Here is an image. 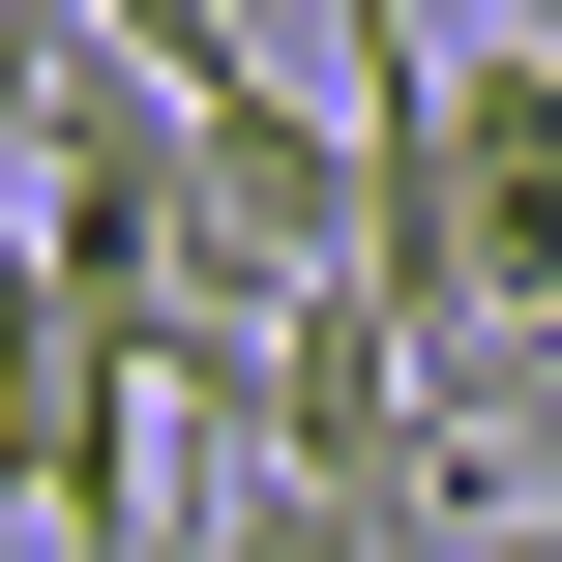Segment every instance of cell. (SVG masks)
<instances>
[{
    "mask_svg": "<svg viewBox=\"0 0 562 562\" xmlns=\"http://www.w3.org/2000/svg\"><path fill=\"white\" fill-rule=\"evenodd\" d=\"M178 562H445V504H385V474H267V445H178Z\"/></svg>",
    "mask_w": 562,
    "mask_h": 562,
    "instance_id": "6da1fadb",
    "label": "cell"
},
{
    "mask_svg": "<svg viewBox=\"0 0 562 562\" xmlns=\"http://www.w3.org/2000/svg\"><path fill=\"white\" fill-rule=\"evenodd\" d=\"M89 59V0H0V148H30V89Z\"/></svg>",
    "mask_w": 562,
    "mask_h": 562,
    "instance_id": "7a4b0ae2",
    "label": "cell"
},
{
    "mask_svg": "<svg viewBox=\"0 0 562 562\" xmlns=\"http://www.w3.org/2000/svg\"><path fill=\"white\" fill-rule=\"evenodd\" d=\"M445 562H562V504H504V474H474V504H445Z\"/></svg>",
    "mask_w": 562,
    "mask_h": 562,
    "instance_id": "3957f363",
    "label": "cell"
},
{
    "mask_svg": "<svg viewBox=\"0 0 562 562\" xmlns=\"http://www.w3.org/2000/svg\"><path fill=\"white\" fill-rule=\"evenodd\" d=\"M474 30H533V59H562V0H474Z\"/></svg>",
    "mask_w": 562,
    "mask_h": 562,
    "instance_id": "277c9868",
    "label": "cell"
}]
</instances>
